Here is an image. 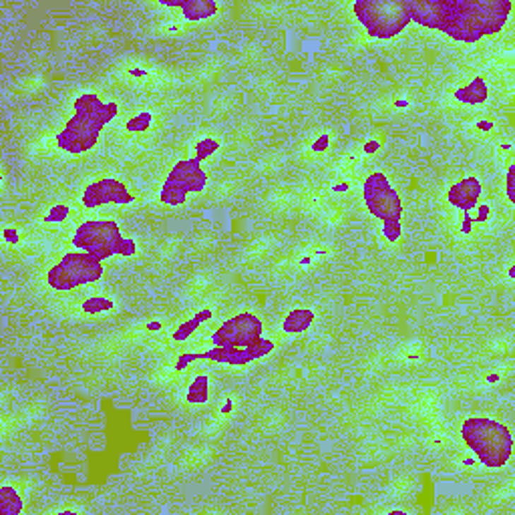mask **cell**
Masks as SVG:
<instances>
[{
  "instance_id": "obj_20",
  "label": "cell",
  "mask_w": 515,
  "mask_h": 515,
  "mask_svg": "<svg viewBox=\"0 0 515 515\" xmlns=\"http://www.w3.org/2000/svg\"><path fill=\"white\" fill-rule=\"evenodd\" d=\"M206 318H212V312H210V310H206V312H199L198 316L189 318L187 322H184V324H182V326H179L177 331L173 332L172 338H173V341H185V338H187V336H189L191 332L196 331L199 324H201V322L206 320Z\"/></svg>"
},
{
  "instance_id": "obj_2",
  "label": "cell",
  "mask_w": 515,
  "mask_h": 515,
  "mask_svg": "<svg viewBox=\"0 0 515 515\" xmlns=\"http://www.w3.org/2000/svg\"><path fill=\"white\" fill-rule=\"evenodd\" d=\"M353 11L367 35L374 39H395L410 25L407 0H358Z\"/></svg>"
},
{
  "instance_id": "obj_8",
  "label": "cell",
  "mask_w": 515,
  "mask_h": 515,
  "mask_svg": "<svg viewBox=\"0 0 515 515\" xmlns=\"http://www.w3.org/2000/svg\"><path fill=\"white\" fill-rule=\"evenodd\" d=\"M264 336V324L251 312H239L227 318L212 334L213 346H238L246 348Z\"/></svg>"
},
{
  "instance_id": "obj_7",
  "label": "cell",
  "mask_w": 515,
  "mask_h": 515,
  "mask_svg": "<svg viewBox=\"0 0 515 515\" xmlns=\"http://www.w3.org/2000/svg\"><path fill=\"white\" fill-rule=\"evenodd\" d=\"M103 121L91 117V115H81L75 113L71 119L66 121L65 127L57 133V146L71 155H81L91 151L97 146L101 131H103Z\"/></svg>"
},
{
  "instance_id": "obj_11",
  "label": "cell",
  "mask_w": 515,
  "mask_h": 515,
  "mask_svg": "<svg viewBox=\"0 0 515 515\" xmlns=\"http://www.w3.org/2000/svg\"><path fill=\"white\" fill-rule=\"evenodd\" d=\"M133 194L129 187L115 179V177H103L99 182H93L85 187L81 203L89 210L103 208V206H127L133 203Z\"/></svg>"
},
{
  "instance_id": "obj_14",
  "label": "cell",
  "mask_w": 515,
  "mask_h": 515,
  "mask_svg": "<svg viewBox=\"0 0 515 515\" xmlns=\"http://www.w3.org/2000/svg\"><path fill=\"white\" fill-rule=\"evenodd\" d=\"M73 109L75 113H81V115H91V117H97V119L103 121V125H107L109 121H113L117 117V111L119 107L117 103H103L99 99V95L95 93H85V95H79L73 103Z\"/></svg>"
},
{
  "instance_id": "obj_21",
  "label": "cell",
  "mask_w": 515,
  "mask_h": 515,
  "mask_svg": "<svg viewBox=\"0 0 515 515\" xmlns=\"http://www.w3.org/2000/svg\"><path fill=\"white\" fill-rule=\"evenodd\" d=\"M81 308H83L85 314H101V312L113 310V308H115V302L109 300V298H105V296H93L89 300H85Z\"/></svg>"
},
{
  "instance_id": "obj_17",
  "label": "cell",
  "mask_w": 515,
  "mask_h": 515,
  "mask_svg": "<svg viewBox=\"0 0 515 515\" xmlns=\"http://www.w3.org/2000/svg\"><path fill=\"white\" fill-rule=\"evenodd\" d=\"M312 322H314V312L310 308H296L286 314L282 322V331L286 334H302L312 326Z\"/></svg>"
},
{
  "instance_id": "obj_15",
  "label": "cell",
  "mask_w": 515,
  "mask_h": 515,
  "mask_svg": "<svg viewBox=\"0 0 515 515\" xmlns=\"http://www.w3.org/2000/svg\"><path fill=\"white\" fill-rule=\"evenodd\" d=\"M163 4L182 8L187 20H203L215 16L218 13V4L213 0H185V2H163Z\"/></svg>"
},
{
  "instance_id": "obj_19",
  "label": "cell",
  "mask_w": 515,
  "mask_h": 515,
  "mask_svg": "<svg viewBox=\"0 0 515 515\" xmlns=\"http://www.w3.org/2000/svg\"><path fill=\"white\" fill-rule=\"evenodd\" d=\"M208 396H210V379H208V374H198L189 384L185 398L191 405H201L208 401Z\"/></svg>"
},
{
  "instance_id": "obj_30",
  "label": "cell",
  "mask_w": 515,
  "mask_h": 515,
  "mask_svg": "<svg viewBox=\"0 0 515 515\" xmlns=\"http://www.w3.org/2000/svg\"><path fill=\"white\" fill-rule=\"evenodd\" d=\"M379 149H381L379 141H369V143L365 146V151H367V153H377Z\"/></svg>"
},
{
  "instance_id": "obj_29",
  "label": "cell",
  "mask_w": 515,
  "mask_h": 515,
  "mask_svg": "<svg viewBox=\"0 0 515 515\" xmlns=\"http://www.w3.org/2000/svg\"><path fill=\"white\" fill-rule=\"evenodd\" d=\"M471 230H473V218H471L469 213H465V218H463L461 232L463 234H471Z\"/></svg>"
},
{
  "instance_id": "obj_27",
  "label": "cell",
  "mask_w": 515,
  "mask_h": 515,
  "mask_svg": "<svg viewBox=\"0 0 515 515\" xmlns=\"http://www.w3.org/2000/svg\"><path fill=\"white\" fill-rule=\"evenodd\" d=\"M514 172H515V167L514 165H509V170H507V198H509V201H515Z\"/></svg>"
},
{
  "instance_id": "obj_3",
  "label": "cell",
  "mask_w": 515,
  "mask_h": 515,
  "mask_svg": "<svg viewBox=\"0 0 515 515\" xmlns=\"http://www.w3.org/2000/svg\"><path fill=\"white\" fill-rule=\"evenodd\" d=\"M103 278L101 260L87 251H66L65 256L47 272V284L53 290L66 292L79 286L95 284Z\"/></svg>"
},
{
  "instance_id": "obj_1",
  "label": "cell",
  "mask_w": 515,
  "mask_h": 515,
  "mask_svg": "<svg viewBox=\"0 0 515 515\" xmlns=\"http://www.w3.org/2000/svg\"><path fill=\"white\" fill-rule=\"evenodd\" d=\"M461 439L473 453L475 461L487 469H502L511 459L514 435L511 429L499 421L471 417L463 423Z\"/></svg>"
},
{
  "instance_id": "obj_5",
  "label": "cell",
  "mask_w": 515,
  "mask_h": 515,
  "mask_svg": "<svg viewBox=\"0 0 515 515\" xmlns=\"http://www.w3.org/2000/svg\"><path fill=\"white\" fill-rule=\"evenodd\" d=\"M206 185H208V175L201 167V161L196 158L182 159L167 173L159 191V199L165 206H184L189 191L199 194L206 189Z\"/></svg>"
},
{
  "instance_id": "obj_4",
  "label": "cell",
  "mask_w": 515,
  "mask_h": 515,
  "mask_svg": "<svg viewBox=\"0 0 515 515\" xmlns=\"http://www.w3.org/2000/svg\"><path fill=\"white\" fill-rule=\"evenodd\" d=\"M123 234L115 220H87L75 230L71 244L75 250L87 251L97 260H107L113 256H121Z\"/></svg>"
},
{
  "instance_id": "obj_25",
  "label": "cell",
  "mask_w": 515,
  "mask_h": 515,
  "mask_svg": "<svg viewBox=\"0 0 515 515\" xmlns=\"http://www.w3.org/2000/svg\"><path fill=\"white\" fill-rule=\"evenodd\" d=\"M383 234L389 242H396L403 234V227H401V224H386L383 225Z\"/></svg>"
},
{
  "instance_id": "obj_28",
  "label": "cell",
  "mask_w": 515,
  "mask_h": 515,
  "mask_svg": "<svg viewBox=\"0 0 515 515\" xmlns=\"http://www.w3.org/2000/svg\"><path fill=\"white\" fill-rule=\"evenodd\" d=\"M331 143V137L328 135H322V137H318L316 141H314V146H312V151H324L326 147Z\"/></svg>"
},
{
  "instance_id": "obj_23",
  "label": "cell",
  "mask_w": 515,
  "mask_h": 515,
  "mask_svg": "<svg viewBox=\"0 0 515 515\" xmlns=\"http://www.w3.org/2000/svg\"><path fill=\"white\" fill-rule=\"evenodd\" d=\"M151 121H153L151 113H139L137 117L127 121L125 127H127V131H146V129H149Z\"/></svg>"
},
{
  "instance_id": "obj_16",
  "label": "cell",
  "mask_w": 515,
  "mask_h": 515,
  "mask_svg": "<svg viewBox=\"0 0 515 515\" xmlns=\"http://www.w3.org/2000/svg\"><path fill=\"white\" fill-rule=\"evenodd\" d=\"M487 97L489 87L485 79H481V77H477L469 85H465V87L455 91V99L461 101V103H467V105H481V103L487 101Z\"/></svg>"
},
{
  "instance_id": "obj_18",
  "label": "cell",
  "mask_w": 515,
  "mask_h": 515,
  "mask_svg": "<svg viewBox=\"0 0 515 515\" xmlns=\"http://www.w3.org/2000/svg\"><path fill=\"white\" fill-rule=\"evenodd\" d=\"M25 502L20 493L11 485H4L0 489V514L2 515H20L23 514Z\"/></svg>"
},
{
  "instance_id": "obj_12",
  "label": "cell",
  "mask_w": 515,
  "mask_h": 515,
  "mask_svg": "<svg viewBox=\"0 0 515 515\" xmlns=\"http://www.w3.org/2000/svg\"><path fill=\"white\" fill-rule=\"evenodd\" d=\"M194 360H212V362L227 365V367H246V365H250L254 358L248 353V348H238V346H213V348L206 350V353L182 357L179 362L175 365V370L185 369Z\"/></svg>"
},
{
  "instance_id": "obj_24",
  "label": "cell",
  "mask_w": 515,
  "mask_h": 515,
  "mask_svg": "<svg viewBox=\"0 0 515 515\" xmlns=\"http://www.w3.org/2000/svg\"><path fill=\"white\" fill-rule=\"evenodd\" d=\"M66 215H69V206H63V203H59V206H54L51 212L45 215V222L47 224H57V222H65Z\"/></svg>"
},
{
  "instance_id": "obj_9",
  "label": "cell",
  "mask_w": 515,
  "mask_h": 515,
  "mask_svg": "<svg viewBox=\"0 0 515 515\" xmlns=\"http://www.w3.org/2000/svg\"><path fill=\"white\" fill-rule=\"evenodd\" d=\"M441 32H445L457 42L473 45L481 40V32L475 27L473 16L467 11L465 0H443V20H441Z\"/></svg>"
},
{
  "instance_id": "obj_31",
  "label": "cell",
  "mask_w": 515,
  "mask_h": 515,
  "mask_svg": "<svg viewBox=\"0 0 515 515\" xmlns=\"http://www.w3.org/2000/svg\"><path fill=\"white\" fill-rule=\"evenodd\" d=\"M477 127H479V129H483V131H489V129L493 127V123H491V121H479V123H477Z\"/></svg>"
},
{
  "instance_id": "obj_33",
  "label": "cell",
  "mask_w": 515,
  "mask_h": 515,
  "mask_svg": "<svg viewBox=\"0 0 515 515\" xmlns=\"http://www.w3.org/2000/svg\"><path fill=\"white\" fill-rule=\"evenodd\" d=\"M473 463H475L473 459H463V465H465V467H467V465H473Z\"/></svg>"
},
{
  "instance_id": "obj_22",
  "label": "cell",
  "mask_w": 515,
  "mask_h": 515,
  "mask_svg": "<svg viewBox=\"0 0 515 515\" xmlns=\"http://www.w3.org/2000/svg\"><path fill=\"white\" fill-rule=\"evenodd\" d=\"M218 149H220V143L215 139H210V137L208 139H201V141H198V146H196V159L203 161V159L213 155Z\"/></svg>"
},
{
  "instance_id": "obj_32",
  "label": "cell",
  "mask_w": 515,
  "mask_h": 515,
  "mask_svg": "<svg viewBox=\"0 0 515 515\" xmlns=\"http://www.w3.org/2000/svg\"><path fill=\"white\" fill-rule=\"evenodd\" d=\"M346 189H348V185H346V184L334 185V191H346Z\"/></svg>"
},
{
  "instance_id": "obj_13",
  "label": "cell",
  "mask_w": 515,
  "mask_h": 515,
  "mask_svg": "<svg viewBox=\"0 0 515 515\" xmlns=\"http://www.w3.org/2000/svg\"><path fill=\"white\" fill-rule=\"evenodd\" d=\"M481 198V184L477 177H463L461 182L451 185L447 191V199L453 208L461 210L463 213H469L477 206Z\"/></svg>"
},
{
  "instance_id": "obj_10",
  "label": "cell",
  "mask_w": 515,
  "mask_h": 515,
  "mask_svg": "<svg viewBox=\"0 0 515 515\" xmlns=\"http://www.w3.org/2000/svg\"><path fill=\"white\" fill-rule=\"evenodd\" d=\"M467 11L473 16L481 37H491L502 32L514 11L509 0H465Z\"/></svg>"
},
{
  "instance_id": "obj_26",
  "label": "cell",
  "mask_w": 515,
  "mask_h": 515,
  "mask_svg": "<svg viewBox=\"0 0 515 515\" xmlns=\"http://www.w3.org/2000/svg\"><path fill=\"white\" fill-rule=\"evenodd\" d=\"M489 215H491V206L483 203V206H479V212H477L475 220H473V222H477V224H483V222H487Z\"/></svg>"
},
{
  "instance_id": "obj_34",
  "label": "cell",
  "mask_w": 515,
  "mask_h": 515,
  "mask_svg": "<svg viewBox=\"0 0 515 515\" xmlns=\"http://www.w3.org/2000/svg\"><path fill=\"white\" fill-rule=\"evenodd\" d=\"M396 107H407V101H396Z\"/></svg>"
},
{
  "instance_id": "obj_6",
  "label": "cell",
  "mask_w": 515,
  "mask_h": 515,
  "mask_svg": "<svg viewBox=\"0 0 515 515\" xmlns=\"http://www.w3.org/2000/svg\"><path fill=\"white\" fill-rule=\"evenodd\" d=\"M362 199L370 215L381 220L383 225L401 224L403 218V201L396 189L391 185L386 173L372 172L362 184Z\"/></svg>"
}]
</instances>
